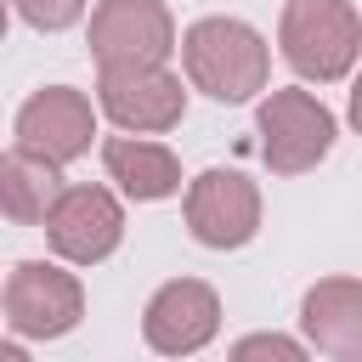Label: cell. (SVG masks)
I'll return each instance as SVG.
<instances>
[{
    "label": "cell",
    "instance_id": "1",
    "mask_svg": "<svg viewBox=\"0 0 362 362\" xmlns=\"http://www.w3.org/2000/svg\"><path fill=\"white\" fill-rule=\"evenodd\" d=\"M181 62H187V79L215 102H249L255 90H266V74H272L266 40L238 17L192 23L181 34Z\"/></svg>",
    "mask_w": 362,
    "mask_h": 362
},
{
    "label": "cell",
    "instance_id": "2",
    "mask_svg": "<svg viewBox=\"0 0 362 362\" xmlns=\"http://www.w3.org/2000/svg\"><path fill=\"white\" fill-rule=\"evenodd\" d=\"M362 45L351 0H288L283 6V57L305 79H345Z\"/></svg>",
    "mask_w": 362,
    "mask_h": 362
},
{
    "label": "cell",
    "instance_id": "3",
    "mask_svg": "<svg viewBox=\"0 0 362 362\" xmlns=\"http://www.w3.org/2000/svg\"><path fill=\"white\" fill-rule=\"evenodd\" d=\"M175 51V23L158 0H96L90 57L102 68H164Z\"/></svg>",
    "mask_w": 362,
    "mask_h": 362
},
{
    "label": "cell",
    "instance_id": "4",
    "mask_svg": "<svg viewBox=\"0 0 362 362\" xmlns=\"http://www.w3.org/2000/svg\"><path fill=\"white\" fill-rule=\"evenodd\" d=\"M334 147V113L311 90H272L260 102V158L277 175H300L322 164Z\"/></svg>",
    "mask_w": 362,
    "mask_h": 362
},
{
    "label": "cell",
    "instance_id": "5",
    "mask_svg": "<svg viewBox=\"0 0 362 362\" xmlns=\"http://www.w3.org/2000/svg\"><path fill=\"white\" fill-rule=\"evenodd\" d=\"M85 317V288L51 260H23L6 283V322L23 339H62Z\"/></svg>",
    "mask_w": 362,
    "mask_h": 362
},
{
    "label": "cell",
    "instance_id": "6",
    "mask_svg": "<svg viewBox=\"0 0 362 362\" xmlns=\"http://www.w3.org/2000/svg\"><path fill=\"white\" fill-rule=\"evenodd\" d=\"M45 238L62 260L74 266H96L119 249L124 238V209L107 187H62L57 204L45 209Z\"/></svg>",
    "mask_w": 362,
    "mask_h": 362
},
{
    "label": "cell",
    "instance_id": "7",
    "mask_svg": "<svg viewBox=\"0 0 362 362\" xmlns=\"http://www.w3.org/2000/svg\"><path fill=\"white\" fill-rule=\"evenodd\" d=\"M96 136V113L74 85H45L17 113V153L45 164H74Z\"/></svg>",
    "mask_w": 362,
    "mask_h": 362
},
{
    "label": "cell",
    "instance_id": "8",
    "mask_svg": "<svg viewBox=\"0 0 362 362\" xmlns=\"http://www.w3.org/2000/svg\"><path fill=\"white\" fill-rule=\"evenodd\" d=\"M187 226L204 249H243L260 232V192L238 170H204L187 187Z\"/></svg>",
    "mask_w": 362,
    "mask_h": 362
},
{
    "label": "cell",
    "instance_id": "9",
    "mask_svg": "<svg viewBox=\"0 0 362 362\" xmlns=\"http://www.w3.org/2000/svg\"><path fill=\"white\" fill-rule=\"evenodd\" d=\"M215 328H221V300L198 277L164 283L141 311V334H147V345L158 356H192V351H204L215 339Z\"/></svg>",
    "mask_w": 362,
    "mask_h": 362
},
{
    "label": "cell",
    "instance_id": "10",
    "mask_svg": "<svg viewBox=\"0 0 362 362\" xmlns=\"http://www.w3.org/2000/svg\"><path fill=\"white\" fill-rule=\"evenodd\" d=\"M96 90H102V113H107L119 130H136V136L170 130V124H181V113H187V90H181V79L164 74V68H102Z\"/></svg>",
    "mask_w": 362,
    "mask_h": 362
},
{
    "label": "cell",
    "instance_id": "11",
    "mask_svg": "<svg viewBox=\"0 0 362 362\" xmlns=\"http://www.w3.org/2000/svg\"><path fill=\"white\" fill-rule=\"evenodd\" d=\"M300 322L328 356L356 362L362 356V283L356 277H322L300 300Z\"/></svg>",
    "mask_w": 362,
    "mask_h": 362
},
{
    "label": "cell",
    "instance_id": "12",
    "mask_svg": "<svg viewBox=\"0 0 362 362\" xmlns=\"http://www.w3.org/2000/svg\"><path fill=\"white\" fill-rule=\"evenodd\" d=\"M102 164H107V175H113L130 198H141V204L181 192V164H175V153L158 147V141H141V136H107Z\"/></svg>",
    "mask_w": 362,
    "mask_h": 362
},
{
    "label": "cell",
    "instance_id": "13",
    "mask_svg": "<svg viewBox=\"0 0 362 362\" xmlns=\"http://www.w3.org/2000/svg\"><path fill=\"white\" fill-rule=\"evenodd\" d=\"M57 192H62L57 164L28 158V153H0V215H6V221L40 226L45 209L57 204Z\"/></svg>",
    "mask_w": 362,
    "mask_h": 362
},
{
    "label": "cell",
    "instance_id": "14",
    "mask_svg": "<svg viewBox=\"0 0 362 362\" xmlns=\"http://www.w3.org/2000/svg\"><path fill=\"white\" fill-rule=\"evenodd\" d=\"M226 362H305V351L288 334H243Z\"/></svg>",
    "mask_w": 362,
    "mask_h": 362
},
{
    "label": "cell",
    "instance_id": "15",
    "mask_svg": "<svg viewBox=\"0 0 362 362\" xmlns=\"http://www.w3.org/2000/svg\"><path fill=\"white\" fill-rule=\"evenodd\" d=\"M11 6H17L23 23H34L40 34H57V28H68V23L85 17V0H11Z\"/></svg>",
    "mask_w": 362,
    "mask_h": 362
},
{
    "label": "cell",
    "instance_id": "16",
    "mask_svg": "<svg viewBox=\"0 0 362 362\" xmlns=\"http://www.w3.org/2000/svg\"><path fill=\"white\" fill-rule=\"evenodd\" d=\"M0 362H28V351L23 345H0Z\"/></svg>",
    "mask_w": 362,
    "mask_h": 362
},
{
    "label": "cell",
    "instance_id": "17",
    "mask_svg": "<svg viewBox=\"0 0 362 362\" xmlns=\"http://www.w3.org/2000/svg\"><path fill=\"white\" fill-rule=\"evenodd\" d=\"M0 40H6V0H0Z\"/></svg>",
    "mask_w": 362,
    "mask_h": 362
}]
</instances>
